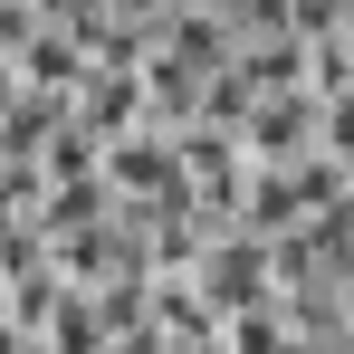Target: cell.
Returning <instances> with one entry per match:
<instances>
[{"mask_svg": "<svg viewBox=\"0 0 354 354\" xmlns=\"http://www.w3.org/2000/svg\"><path fill=\"white\" fill-rule=\"evenodd\" d=\"M192 288L211 297V316H239V306H278V268H268V239H249V230L201 239V259H192Z\"/></svg>", "mask_w": 354, "mask_h": 354, "instance_id": "6da1fadb", "label": "cell"}, {"mask_svg": "<svg viewBox=\"0 0 354 354\" xmlns=\"http://www.w3.org/2000/svg\"><path fill=\"white\" fill-rule=\"evenodd\" d=\"M316 115H326L316 86H268L239 115V153L249 163H297V153H316Z\"/></svg>", "mask_w": 354, "mask_h": 354, "instance_id": "7a4b0ae2", "label": "cell"}, {"mask_svg": "<svg viewBox=\"0 0 354 354\" xmlns=\"http://www.w3.org/2000/svg\"><path fill=\"white\" fill-rule=\"evenodd\" d=\"M316 153H335V163L354 173V86H345V96H326V115H316Z\"/></svg>", "mask_w": 354, "mask_h": 354, "instance_id": "3957f363", "label": "cell"}]
</instances>
